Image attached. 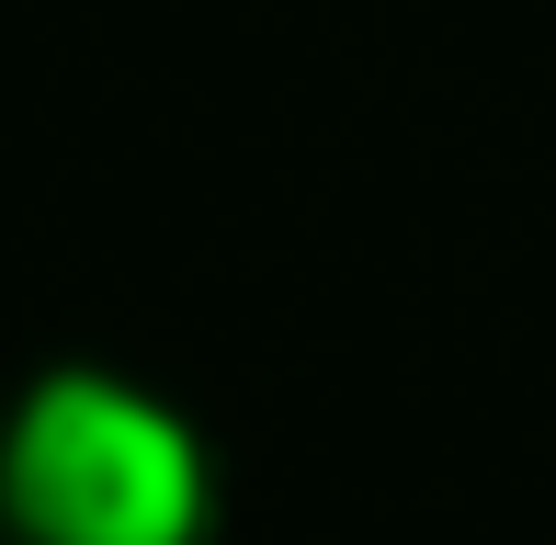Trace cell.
I'll return each instance as SVG.
<instances>
[{
  "instance_id": "cell-1",
  "label": "cell",
  "mask_w": 556,
  "mask_h": 545,
  "mask_svg": "<svg viewBox=\"0 0 556 545\" xmlns=\"http://www.w3.org/2000/svg\"><path fill=\"white\" fill-rule=\"evenodd\" d=\"M0 545H216V443L148 376L46 364L0 398Z\"/></svg>"
}]
</instances>
